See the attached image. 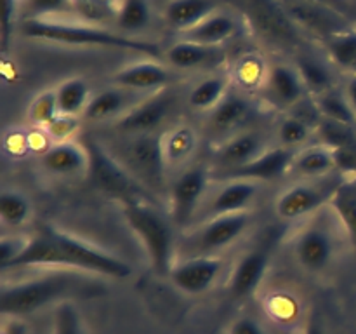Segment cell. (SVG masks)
Segmentation results:
<instances>
[{"label": "cell", "instance_id": "obj_1", "mask_svg": "<svg viewBox=\"0 0 356 334\" xmlns=\"http://www.w3.org/2000/svg\"><path fill=\"white\" fill-rule=\"evenodd\" d=\"M89 275V273H86ZM83 271H54L28 278L17 284L3 285L0 292V312L3 317L21 319L37 312L51 303L70 301L76 296H97L103 292V285L94 278L86 277Z\"/></svg>", "mask_w": 356, "mask_h": 334}, {"label": "cell", "instance_id": "obj_2", "mask_svg": "<svg viewBox=\"0 0 356 334\" xmlns=\"http://www.w3.org/2000/svg\"><path fill=\"white\" fill-rule=\"evenodd\" d=\"M21 33L28 38L63 45H86V47H111L134 51L146 56H160L156 42L129 37L117 31L104 30L94 24L68 23L52 17H24L19 26Z\"/></svg>", "mask_w": 356, "mask_h": 334}, {"label": "cell", "instance_id": "obj_3", "mask_svg": "<svg viewBox=\"0 0 356 334\" xmlns=\"http://www.w3.org/2000/svg\"><path fill=\"white\" fill-rule=\"evenodd\" d=\"M125 223L141 240L149 264L156 275L169 277L176 264V240L170 223L148 200L122 204Z\"/></svg>", "mask_w": 356, "mask_h": 334}, {"label": "cell", "instance_id": "obj_4", "mask_svg": "<svg viewBox=\"0 0 356 334\" xmlns=\"http://www.w3.org/2000/svg\"><path fill=\"white\" fill-rule=\"evenodd\" d=\"M337 226H341L330 205L302 223L292 239V250L299 267L308 273H323L337 254Z\"/></svg>", "mask_w": 356, "mask_h": 334}, {"label": "cell", "instance_id": "obj_5", "mask_svg": "<svg viewBox=\"0 0 356 334\" xmlns=\"http://www.w3.org/2000/svg\"><path fill=\"white\" fill-rule=\"evenodd\" d=\"M44 230L61 249L66 270L83 271L94 277L115 278V280H125L132 273V268L127 261L103 247L94 246L52 225H45Z\"/></svg>", "mask_w": 356, "mask_h": 334}, {"label": "cell", "instance_id": "obj_6", "mask_svg": "<svg viewBox=\"0 0 356 334\" xmlns=\"http://www.w3.org/2000/svg\"><path fill=\"white\" fill-rule=\"evenodd\" d=\"M124 141L106 146L111 155L145 188H160L165 181L167 166L162 150V132L122 136Z\"/></svg>", "mask_w": 356, "mask_h": 334}, {"label": "cell", "instance_id": "obj_7", "mask_svg": "<svg viewBox=\"0 0 356 334\" xmlns=\"http://www.w3.org/2000/svg\"><path fill=\"white\" fill-rule=\"evenodd\" d=\"M89 150V176L97 190L117 198L120 204L134 200H148L146 188L115 159L110 150L101 141L89 138L86 141Z\"/></svg>", "mask_w": 356, "mask_h": 334}, {"label": "cell", "instance_id": "obj_8", "mask_svg": "<svg viewBox=\"0 0 356 334\" xmlns=\"http://www.w3.org/2000/svg\"><path fill=\"white\" fill-rule=\"evenodd\" d=\"M346 181L337 176H327L322 180H299L291 186L284 188L275 198V212L284 221H298L309 218L330 204Z\"/></svg>", "mask_w": 356, "mask_h": 334}, {"label": "cell", "instance_id": "obj_9", "mask_svg": "<svg viewBox=\"0 0 356 334\" xmlns=\"http://www.w3.org/2000/svg\"><path fill=\"white\" fill-rule=\"evenodd\" d=\"M211 181H214V173L211 166L193 164L184 167L176 180L172 181L169 190L170 221L186 232L197 219L198 211L205 200Z\"/></svg>", "mask_w": 356, "mask_h": 334}, {"label": "cell", "instance_id": "obj_10", "mask_svg": "<svg viewBox=\"0 0 356 334\" xmlns=\"http://www.w3.org/2000/svg\"><path fill=\"white\" fill-rule=\"evenodd\" d=\"M252 211L205 219L188 228L184 240L190 249L197 250V254L218 256L219 250L228 249L245 235L249 226L252 225ZM197 254H191V256H197Z\"/></svg>", "mask_w": 356, "mask_h": 334}, {"label": "cell", "instance_id": "obj_11", "mask_svg": "<svg viewBox=\"0 0 356 334\" xmlns=\"http://www.w3.org/2000/svg\"><path fill=\"white\" fill-rule=\"evenodd\" d=\"M177 108V94L172 87L148 94L143 97L134 108L127 111L124 117L113 122L115 131L122 136L149 134L159 132L165 122L172 117Z\"/></svg>", "mask_w": 356, "mask_h": 334}, {"label": "cell", "instance_id": "obj_12", "mask_svg": "<svg viewBox=\"0 0 356 334\" xmlns=\"http://www.w3.org/2000/svg\"><path fill=\"white\" fill-rule=\"evenodd\" d=\"M271 148L270 138L261 129H242L218 143L212 155V173L222 174L238 169Z\"/></svg>", "mask_w": 356, "mask_h": 334}, {"label": "cell", "instance_id": "obj_13", "mask_svg": "<svg viewBox=\"0 0 356 334\" xmlns=\"http://www.w3.org/2000/svg\"><path fill=\"white\" fill-rule=\"evenodd\" d=\"M261 96L264 104L287 113L309 94L294 65L277 63L268 68L261 86Z\"/></svg>", "mask_w": 356, "mask_h": 334}, {"label": "cell", "instance_id": "obj_14", "mask_svg": "<svg viewBox=\"0 0 356 334\" xmlns=\"http://www.w3.org/2000/svg\"><path fill=\"white\" fill-rule=\"evenodd\" d=\"M225 260L211 254H197L177 260L169 273V280L176 289L186 294L197 296L209 291L221 275Z\"/></svg>", "mask_w": 356, "mask_h": 334}, {"label": "cell", "instance_id": "obj_15", "mask_svg": "<svg viewBox=\"0 0 356 334\" xmlns=\"http://www.w3.org/2000/svg\"><path fill=\"white\" fill-rule=\"evenodd\" d=\"M256 113V103L250 97L236 93L235 89H229V93L219 101L218 106L209 111L205 125L212 136L222 141L235 132L242 131L243 125L252 120Z\"/></svg>", "mask_w": 356, "mask_h": 334}, {"label": "cell", "instance_id": "obj_16", "mask_svg": "<svg viewBox=\"0 0 356 334\" xmlns=\"http://www.w3.org/2000/svg\"><path fill=\"white\" fill-rule=\"evenodd\" d=\"M296 150L284 148V146H271L266 152L261 153L257 159L238 169L228 170L222 174H214L216 181L226 180H243L254 181V183H270V181L280 180L285 174L291 173L292 162H294Z\"/></svg>", "mask_w": 356, "mask_h": 334}, {"label": "cell", "instance_id": "obj_17", "mask_svg": "<svg viewBox=\"0 0 356 334\" xmlns=\"http://www.w3.org/2000/svg\"><path fill=\"white\" fill-rule=\"evenodd\" d=\"M261 184L254 181L226 180L209 198V204L202 211V221L218 216L235 214V212L252 211V204L259 195ZM200 221V223H202Z\"/></svg>", "mask_w": 356, "mask_h": 334}, {"label": "cell", "instance_id": "obj_18", "mask_svg": "<svg viewBox=\"0 0 356 334\" xmlns=\"http://www.w3.org/2000/svg\"><path fill=\"white\" fill-rule=\"evenodd\" d=\"M40 166L52 176L72 177L89 174V150L86 143H79L75 139L52 143L47 148L42 150Z\"/></svg>", "mask_w": 356, "mask_h": 334}, {"label": "cell", "instance_id": "obj_19", "mask_svg": "<svg viewBox=\"0 0 356 334\" xmlns=\"http://www.w3.org/2000/svg\"><path fill=\"white\" fill-rule=\"evenodd\" d=\"M113 86L141 94H153L172 84V72L156 61H136L113 75Z\"/></svg>", "mask_w": 356, "mask_h": 334}, {"label": "cell", "instance_id": "obj_20", "mask_svg": "<svg viewBox=\"0 0 356 334\" xmlns=\"http://www.w3.org/2000/svg\"><path fill=\"white\" fill-rule=\"evenodd\" d=\"M271 253L268 247L247 250L229 275L228 291L232 298L245 299L257 291L270 267Z\"/></svg>", "mask_w": 356, "mask_h": 334}, {"label": "cell", "instance_id": "obj_21", "mask_svg": "<svg viewBox=\"0 0 356 334\" xmlns=\"http://www.w3.org/2000/svg\"><path fill=\"white\" fill-rule=\"evenodd\" d=\"M145 96L148 94L134 93V90L117 86L108 87L97 94H92L82 118L86 122H94V124H101V122L113 124L115 120L124 117L131 108H134Z\"/></svg>", "mask_w": 356, "mask_h": 334}, {"label": "cell", "instance_id": "obj_22", "mask_svg": "<svg viewBox=\"0 0 356 334\" xmlns=\"http://www.w3.org/2000/svg\"><path fill=\"white\" fill-rule=\"evenodd\" d=\"M165 58L169 65L177 70L218 68L225 61V51L218 45H204L179 38L167 49Z\"/></svg>", "mask_w": 356, "mask_h": 334}, {"label": "cell", "instance_id": "obj_23", "mask_svg": "<svg viewBox=\"0 0 356 334\" xmlns=\"http://www.w3.org/2000/svg\"><path fill=\"white\" fill-rule=\"evenodd\" d=\"M291 16L292 19H296L313 33L325 35L329 38L351 30L350 21L346 19L344 14L316 6V3L306 2V0H301V3L291 7Z\"/></svg>", "mask_w": 356, "mask_h": 334}, {"label": "cell", "instance_id": "obj_24", "mask_svg": "<svg viewBox=\"0 0 356 334\" xmlns=\"http://www.w3.org/2000/svg\"><path fill=\"white\" fill-rule=\"evenodd\" d=\"M337 169L336 150L323 143H315L296 152L291 173L299 180H322L332 176Z\"/></svg>", "mask_w": 356, "mask_h": 334}, {"label": "cell", "instance_id": "obj_25", "mask_svg": "<svg viewBox=\"0 0 356 334\" xmlns=\"http://www.w3.org/2000/svg\"><path fill=\"white\" fill-rule=\"evenodd\" d=\"M240 30V24L235 16L228 13H212L204 21L191 30L179 33L181 40L197 42L204 45H218L221 47L225 42L235 37Z\"/></svg>", "mask_w": 356, "mask_h": 334}, {"label": "cell", "instance_id": "obj_26", "mask_svg": "<svg viewBox=\"0 0 356 334\" xmlns=\"http://www.w3.org/2000/svg\"><path fill=\"white\" fill-rule=\"evenodd\" d=\"M198 146V132L190 124H174L162 132V150L167 169L183 167Z\"/></svg>", "mask_w": 356, "mask_h": 334}, {"label": "cell", "instance_id": "obj_27", "mask_svg": "<svg viewBox=\"0 0 356 334\" xmlns=\"http://www.w3.org/2000/svg\"><path fill=\"white\" fill-rule=\"evenodd\" d=\"M212 13H216L214 0H170L163 10V16L170 28L183 33L197 26Z\"/></svg>", "mask_w": 356, "mask_h": 334}, {"label": "cell", "instance_id": "obj_28", "mask_svg": "<svg viewBox=\"0 0 356 334\" xmlns=\"http://www.w3.org/2000/svg\"><path fill=\"white\" fill-rule=\"evenodd\" d=\"M229 89H232V79L228 73H212L191 87L186 96V103L191 110L209 113L212 108L218 106Z\"/></svg>", "mask_w": 356, "mask_h": 334}, {"label": "cell", "instance_id": "obj_29", "mask_svg": "<svg viewBox=\"0 0 356 334\" xmlns=\"http://www.w3.org/2000/svg\"><path fill=\"white\" fill-rule=\"evenodd\" d=\"M54 90L59 113L70 115V117H82L90 97H92L89 84L82 77H72V79L63 80Z\"/></svg>", "mask_w": 356, "mask_h": 334}, {"label": "cell", "instance_id": "obj_30", "mask_svg": "<svg viewBox=\"0 0 356 334\" xmlns=\"http://www.w3.org/2000/svg\"><path fill=\"white\" fill-rule=\"evenodd\" d=\"M294 66L298 68L302 84L312 97L322 96L336 87V77L327 63L312 56H301Z\"/></svg>", "mask_w": 356, "mask_h": 334}, {"label": "cell", "instance_id": "obj_31", "mask_svg": "<svg viewBox=\"0 0 356 334\" xmlns=\"http://www.w3.org/2000/svg\"><path fill=\"white\" fill-rule=\"evenodd\" d=\"M31 211L33 207L30 198L21 191L9 188L0 193V219L7 228L16 230L26 225L28 219L31 218Z\"/></svg>", "mask_w": 356, "mask_h": 334}, {"label": "cell", "instance_id": "obj_32", "mask_svg": "<svg viewBox=\"0 0 356 334\" xmlns=\"http://www.w3.org/2000/svg\"><path fill=\"white\" fill-rule=\"evenodd\" d=\"M315 100L323 120L336 122V124L346 125V127H353L356 124V115L344 90H337L334 87L332 90L315 97Z\"/></svg>", "mask_w": 356, "mask_h": 334}, {"label": "cell", "instance_id": "obj_33", "mask_svg": "<svg viewBox=\"0 0 356 334\" xmlns=\"http://www.w3.org/2000/svg\"><path fill=\"white\" fill-rule=\"evenodd\" d=\"M313 129L309 127L306 122L298 118L292 113H285L277 124V131H275V138L278 139V146H284L289 150H301L308 146V139H312Z\"/></svg>", "mask_w": 356, "mask_h": 334}, {"label": "cell", "instance_id": "obj_34", "mask_svg": "<svg viewBox=\"0 0 356 334\" xmlns=\"http://www.w3.org/2000/svg\"><path fill=\"white\" fill-rule=\"evenodd\" d=\"M329 205L336 218L339 219L344 235L350 239V242L356 249V191L344 183L334 195Z\"/></svg>", "mask_w": 356, "mask_h": 334}, {"label": "cell", "instance_id": "obj_35", "mask_svg": "<svg viewBox=\"0 0 356 334\" xmlns=\"http://www.w3.org/2000/svg\"><path fill=\"white\" fill-rule=\"evenodd\" d=\"M149 19H152V10H149L148 0H124L115 21H117L118 30L132 37L136 31L145 30Z\"/></svg>", "mask_w": 356, "mask_h": 334}, {"label": "cell", "instance_id": "obj_36", "mask_svg": "<svg viewBox=\"0 0 356 334\" xmlns=\"http://www.w3.org/2000/svg\"><path fill=\"white\" fill-rule=\"evenodd\" d=\"M327 52H329L334 66L351 75L356 66V30L351 28L344 33L334 35L332 38H329Z\"/></svg>", "mask_w": 356, "mask_h": 334}, {"label": "cell", "instance_id": "obj_37", "mask_svg": "<svg viewBox=\"0 0 356 334\" xmlns=\"http://www.w3.org/2000/svg\"><path fill=\"white\" fill-rule=\"evenodd\" d=\"M120 0H72L73 10L89 23L117 19Z\"/></svg>", "mask_w": 356, "mask_h": 334}, {"label": "cell", "instance_id": "obj_38", "mask_svg": "<svg viewBox=\"0 0 356 334\" xmlns=\"http://www.w3.org/2000/svg\"><path fill=\"white\" fill-rule=\"evenodd\" d=\"M59 115L56 90L47 89L38 93L28 106V120L33 125L45 129Z\"/></svg>", "mask_w": 356, "mask_h": 334}, {"label": "cell", "instance_id": "obj_39", "mask_svg": "<svg viewBox=\"0 0 356 334\" xmlns=\"http://www.w3.org/2000/svg\"><path fill=\"white\" fill-rule=\"evenodd\" d=\"M52 334H83L82 319L72 301L56 305L54 317H52Z\"/></svg>", "mask_w": 356, "mask_h": 334}, {"label": "cell", "instance_id": "obj_40", "mask_svg": "<svg viewBox=\"0 0 356 334\" xmlns=\"http://www.w3.org/2000/svg\"><path fill=\"white\" fill-rule=\"evenodd\" d=\"M268 68H264L263 63L256 59L254 56H247L245 59L238 63L236 68V79H238L240 86L245 87H259L263 86L264 77H266Z\"/></svg>", "mask_w": 356, "mask_h": 334}, {"label": "cell", "instance_id": "obj_41", "mask_svg": "<svg viewBox=\"0 0 356 334\" xmlns=\"http://www.w3.org/2000/svg\"><path fill=\"white\" fill-rule=\"evenodd\" d=\"M80 117H70V115H61L59 113L51 124L45 127L49 138L52 139V143H61V141H70V139H75L76 131L80 127Z\"/></svg>", "mask_w": 356, "mask_h": 334}, {"label": "cell", "instance_id": "obj_42", "mask_svg": "<svg viewBox=\"0 0 356 334\" xmlns=\"http://www.w3.org/2000/svg\"><path fill=\"white\" fill-rule=\"evenodd\" d=\"M66 10H73L72 0H28V17H51Z\"/></svg>", "mask_w": 356, "mask_h": 334}, {"label": "cell", "instance_id": "obj_43", "mask_svg": "<svg viewBox=\"0 0 356 334\" xmlns=\"http://www.w3.org/2000/svg\"><path fill=\"white\" fill-rule=\"evenodd\" d=\"M30 239V237H28ZM26 237L21 235H3L0 240V270H6L14 260L21 254L28 244Z\"/></svg>", "mask_w": 356, "mask_h": 334}, {"label": "cell", "instance_id": "obj_44", "mask_svg": "<svg viewBox=\"0 0 356 334\" xmlns=\"http://www.w3.org/2000/svg\"><path fill=\"white\" fill-rule=\"evenodd\" d=\"M228 334H266V331L257 320L250 319V317H240V319L233 320Z\"/></svg>", "mask_w": 356, "mask_h": 334}, {"label": "cell", "instance_id": "obj_45", "mask_svg": "<svg viewBox=\"0 0 356 334\" xmlns=\"http://www.w3.org/2000/svg\"><path fill=\"white\" fill-rule=\"evenodd\" d=\"M2 334H28V326L21 319L10 317V320L3 324Z\"/></svg>", "mask_w": 356, "mask_h": 334}, {"label": "cell", "instance_id": "obj_46", "mask_svg": "<svg viewBox=\"0 0 356 334\" xmlns=\"http://www.w3.org/2000/svg\"><path fill=\"white\" fill-rule=\"evenodd\" d=\"M306 2H312L316 3V6L327 7V9L337 10V13L344 14V16L350 14V10H346V2H344V0H306Z\"/></svg>", "mask_w": 356, "mask_h": 334}, {"label": "cell", "instance_id": "obj_47", "mask_svg": "<svg viewBox=\"0 0 356 334\" xmlns=\"http://www.w3.org/2000/svg\"><path fill=\"white\" fill-rule=\"evenodd\" d=\"M302 334H327L325 333V327H323L322 319L318 315H312L306 322L305 327V333Z\"/></svg>", "mask_w": 356, "mask_h": 334}, {"label": "cell", "instance_id": "obj_48", "mask_svg": "<svg viewBox=\"0 0 356 334\" xmlns=\"http://www.w3.org/2000/svg\"><path fill=\"white\" fill-rule=\"evenodd\" d=\"M344 94H346L348 101H350L351 108H353L356 115V77L355 75H350V79H348L346 87H344Z\"/></svg>", "mask_w": 356, "mask_h": 334}]
</instances>
